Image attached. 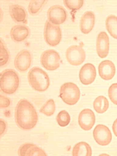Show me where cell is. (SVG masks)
Here are the masks:
<instances>
[{"instance_id": "6da1fadb", "label": "cell", "mask_w": 117, "mask_h": 156, "mask_svg": "<svg viewBox=\"0 0 117 156\" xmlns=\"http://www.w3.org/2000/svg\"><path fill=\"white\" fill-rule=\"evenodd\" d=\"M15 119L20 128L27 130L36 126L38 116L31 103L22 99L18 102L15 109Z\"/></svg>"}, {"instance_id": "7a4b0ae2", "label": "cell", "mask_w": 117, "mask_h": 156, "mask_svg": "<svg viewBox=\"0 0 117 156\" xmlns=\"http://www.w3.org/2000/svg\"><path fill=\"white\" fill-rule=\"evenodd\" d=\"M28 81L33 89L44 91L49 87V77L44 70L38 67L32 68L28 73Z\"/></svg>"}, {"instance_id": "3957f363", "label": "cell", "mask_w": 117, "mask_h": 156, "mask_svg": "<svg viewBox=\"0 0 117 156\" xmlns=\"http://www.w3.org/2000/svg\"><path fill=\"white\" fill-rule=\"evenodd\" d=\"M20 84V79L17 73L13 69L4 70L1 74V90L8 94H13L17 90Z\"/></svg>"}, {"instance_id": "277c9868", "label": "cell", "mask_w": 117, "mask_h": 156, "mask_svg": "<svg viewBox=\"0 0 117 156\" xmlns=\"http://www.w3.org/2000/svg\"><path fill=\"white\" fill-rule=\"evenodd\" d=\"M59 97L67 105H73L79 101L80 90L76 84L71 82L63 83L59 90Z\"/></svg>"}, {"instance_id": "5b68a950", "label": "cell", "mask_w": 117, "mask_h": 156, "mask_svg": "<svg viewBox=\"0 0 117 156\" xmlns=\"http://www.w3.org/2000/svg\"><path fill=\"white\" fill-rule=\"evenodd\" d=\"M44 40L50 46H56L62 39V31L58 25H55L48 21L45 22L44 29Z\"/></svg>"}, {"instance_id": "8992f818", "label": "cell", "mask_w": 117, "mask_h": 156, "mask_svg": "<svg viewBox=\"0 0 117 156\" xmlns=\"http://www.w3.org/2000/svg\"><path fill=\"white\" fill-rule=\"evenodd\" d=\"M60 55L56 51L48 49L44 51L41 55V63L44 69L48 70H55L61 65Z\"/></svg>"}, {"instance_id": "52a82bcc", "label": "cell", "mask_w": 117, "mask_h": 156, "mask_svg": "<svg viewBox=\"0 0 117 156\" xmlns=\"http://www.w3.org/2000/svg\"><path fill=\"white\" fill-rule=\"evenodd\" d=\"M68 62L72 66H79L84 62L86 53L80 45H71L66 51Z\"/></svg>"}, {"instance_id": "ba28073f", "label": "cell", "mask_w": 117, "mask_h": 156, "mask_svg": "<svg viewBox=\"0 0 117 156\" xmlns=\"http://www.w3.org/2000/svg\"><path fill=\"white\" fill-rule=\"evenodd\" d=\"M94 140L101 146H106L110 144L112 140V133L106 126L99 124L96 126L93 131Z\"/></svg>"}, {"instance_id": "9c48e42d", "label": "cell", "mask_w": 117, "mask_h": 156, "mask_svg": "<svg viewBox=\"0 0 117 156\" xmlns=\"http://www.w3.org/2000/svg\"><path fill=\"white\" fill-rule=\"evenodd\" d=\"M66 10L61 5H52L48 9V21L55 25L62 24L66 21Z\"/></svg>"}, {"instance_id": "30bf717a", "label": "cell", "mask_w": 117, "mask_h": 156, "mask_svg": "<svg viewBox=\"0 0 117 156\" xmlns=\"http://www.w3.org/2000/svg\"><path fill=\"white\" fill-rule=\"evenodd\" d=\"M78 122L83 130H90L95 122V115L92 110L89 108L82 110L78 116Z\"/></svg>"}, {"instance_id": "8fae6325", "label": "cell", "mask_w": 117, "mask_h": 156, "mask_svg": "<svg viewBox=\"0 0 117 156\" xmlns=\"http://www.w3.org/2000/svg\"><path fill=\"white\" fill-rule=\"evenodd\" d=\"M32 62V57L30 51L27 50H22L16 55L14 59L15 67L18 70L24 72L30 68Z\"/></svg>"}, {"instance_id": "7c38bea8", "label": "cell", "mask_w": 117, "mask_h": 156, "mask_svg": "<svg viewBox=\"0 0 117 156\" xmlns=\"http://www.w3.org/2000/svg\"><path fill=\"white\" fill-rule=\"evenodd\" d=\"M96 51L100 58H105L109 51V39L108 34L104 31L100 32L97 36Z\"/></svg>"}, {"instance_id": "4fadbf2b", "label": "cell", "mask_w": 117, "mask_h": 156, "mask_svg": "<svg viewBox=\"0 0 117 156\" xmlns=\"http://www.w3.org/2000/svg\"><path fill=\"white\" fill-rule=\"evenodd\" d=\"M96 77V69L91 63H86L82 66L79 73L80 80L84 85H89L94 82Z\"/></svg>"}, {"instance_id": "5bb4252c", "label": "cell", "mask_w": 117, "mask_h": 156, "mask_svg": "<svg viewBox=\"0 0 117 156\" xmlns=\"http://www.w3.org/2000/svg\"><path fill=\"white\" fill-rule=\"evenodd\" d=\"M98 73L103 80H112L115 73V65L110 60L102 61L98 66Z\"/></svg>"}, {"instance_id": "9a60e30c", "label": "cell", "mask_w": 117, "mask_h": 156, "mask_svg": "<svg viewBox=\"0 0 117 156\" xmlns=\"http://www.w3.org/2000/svg\"><path fill=\"white\" fill-rule=\"evenodd\" d=\"M95 16L94 12L91 11H87L84 12L80 18V30L83 34H88L94 28Z\"/></svg>"}, {"instance_id": "2e32d148", "label": "cell", "mask_w": 117, "mask_h": 156, "mask_svg": "<svg viewBox=\"0 0 117 156\" xmlns=\"http://www.w3.org/2000/svg\"><path fill=\"white\" fill-rule=\"evenodd\" d=\"M18 154L20 156H46L42 149L33 144H25L20 147Z\"/></svg>"}, {"instance_id": "e0dca14e", "label": "cell", "mask_w": 117, "mask_h": 156, "mask_svg": "<svg viewBox=\"0 0 117 156\" xmlns=\"http://www.w3.org/2000/svg\"><path fill=\"white\" fill-rule=\"evenodd\" d=\"M29 34H30V30L28 27L22 25H16L12 27L10 31V36L12 40L17 42L23 41L28 37Z\"/></svg>"}, {"instance_id": "ac0fdd59", "label": "cell", "mask_w": 117, "mask_h": 156, "mask_svg": "<svg viewBox=\"0 0 117 156\" xmlns=\"http://www.w3.org/2000/svg\"><path fill=\"white\" fill-rule=\"evenodd\" d=\"M9 12H10L11 17L17 23H27V12L22 6L19 5H10L9 7Z\"/></svg>"}, {"instance_id": "d6986e66", "label": "cell", "mask_w": 117, "mask_h": 156, "mask_svg": "<svg viewBox=\"0 0 117 156\" xmlns=\"http://www.w3.org/2000/svg\"><path fill=\"white\" fill-rule=\"evenodd\" d=\"M91 147L86 142H79L73 147L72 155L73 156H91Z\"/></svg>"}, {"instance_id": "ffe728a7", "label": "cell", "mask_w": 117, "mask_h": 156, "mask_svg": "<svg viewBox=\"0 0 117 156\" xmlns=\"http://www.w3.org/2000/svg\"><path fill=\"white\" fill-rule=\"evenodd\" d=\"M108 101L107 98L104 96H98L95 98L93 103V106H94V110L98 113H104L106 112L107 109L108 108Z\"/></svg>"}, {"instance_id": "44dd1931", "label": "cell", "mask_w": 117, "mask_h": 156, "mask_svg": "<svg viewBox=\"0 0 117 156\" xmlns=\"http://www.w3.org/2000/svg\"><path fill=\"white\" fill-rule=\"evenodd\" d=\"M105 26L111 36L117 39V16L114 15L108 16L105 20Z\"/></svg>"}, {"instance_id": "7402d4cb", "label": "cell", "mask_w": 117, "mask_h": 156, "mask_svg": "<svg viewBox=\"0 0 117 156\" xmlns=\"http://www.w3.org/2000/svg\"><path fill=\"white\" fill-rule=\"evenodd\" d=\"M55 104L52 99H49L44 103L40 109V112L47 116H51L55 113Z\"/></svg>"}, {"instance_id": "603a6c76", "label": "cell", "mask_w": 117, "mask_h": 156, "mask_svg": "<svg viewBox=\"0 0 117 156\" xmlns=\"http://www.w3.org/2000/svg\"><path fill=\"white\" fill-rule=\"evenodd\" d=\"M56 120L58 124L60 126H66L70 122V115L67 111L62 110L57 115Z\"/></svg>"}, {"instance_id": "cb8c5ba5", "label": "cell", "mask_w": 117, "mask_h": 156, "mask_svg": "<svg viewBox=\"0 0 117 156\" xmlns=\"http://www.w3.org/2000/svg\"><path fill=\"white\" fill-rule=\"evenodd\" d=\"M45 2V1L44 0H34V1H30V3H29L28 6V10L30 13L32 14H35L37 12H38L41 9V8L42 7V5H44V3Z\"/></svg>"}, {"instance_id": "d4e9b609", "label": "cell", "mask_w": 117, "mask_h": 156, "mask_svg": "<svg viewBox=\"0 0 117 156\" xmlns=\"http://www.w3.org/2000/svg\"><path fill=\"white\" fill-rule=\"evenodd\" d=\"M64 4L68 9L71 10H77L83 6V1L82 0H65Z\"/></svg>"}, {"instance_id": "484cf974", "label": "cell", "mask_w": 117, "mask_h": 156, "mask_svg": "<svg viewBox=\"0 0 117 156\" xmlns=\"http://www.w3.org/2000/svg\"><path fill=\"white\" fill-rule=\"evenodd\" d=\"M0 44H1V47H0V65L1 66H2L3 65L7 63L8 60H9V53H8L7 49L4 47L2 40L0 41Z\"/></svg>"}, {"instance_id": "4316f807", "label": "cell", "mask_w": 117, "mask_h": 156, "mask_svg": "<svg viewBox=\"0 0 117 156\" xmlns=\"http://www.w3.org/2000/svg\"><path fill=\"white\" fill-rule=\"evenodd\" d=\"M108 97L112 103L117 105V83H112L108 88Z\"/></svg>"}, {"instance_id": "83f0119b", "label": "cell", "mask_w": 117, "mask_h": 156, "mask_svg": "<svg viewBox=\"0 0 117 156\" xmlns=\"http://www.w3.org/2000/svg\"><path fill=\"white\" fill-rule=\"evenodd\" d=\"M0 105H1V108H7L10 105V100L6 97L1 95L0 96Z\"/></svg>"}, {"instance_id": "f1b7e54d", "label": "cell", "mask_w": 117, "mask_h": 156, "mask_svg": "<svg viewBox=\"0 0 117 156\" xmlns=\"http://www.w3.org/2000/svg\"><path fill=\"white\" fill-rule=\"evenodd\" d=\"M112 130H113L114 134L117 136V119H115L113 122V125H112Z\"/></svg>"}]
</instances>
